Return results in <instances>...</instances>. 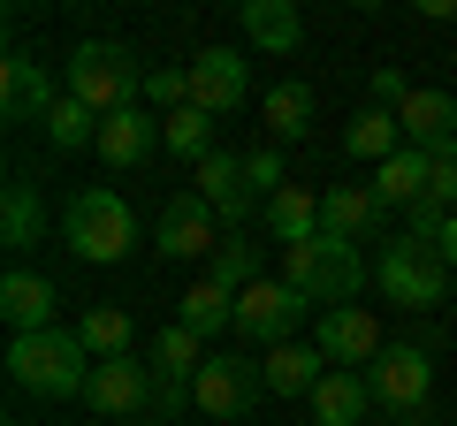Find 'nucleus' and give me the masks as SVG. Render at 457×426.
Segmentation results:
<instances>
[{
    "instance_id": "obj_1",
    "label": "nucleus",
    "mask_w": 457,
    "mask_h": 426,
    "mask_svg": "<svg viewBox=\"0 0 457 426\" xmlns=\"http://www.w3.org/2000/svg\"><path fill=\"white\" fill-rule=\"evenodd\" d=\"M92 350H84L77 328H46V335H8V381H16L23 396H46V404H62V396H84V381H92Z\"/></svg>"
},
{
    "instance_id": "obj_2",
    "label": "nucleus",
    "mask_w": 457,
    "mask_h": 426,
    "mask_svg": "<svg viewBox=\"0 0 457 426\" xmlns=\"http://www.w3.org/2000/svg\"><path fill=\"white\" fill-rule=\"evenodd\" d=\"M62 92L84 99V107L107 122V115H122V107H145V69H137L130 46H114V38H84V46L69 53V69H62Z\"/></svg>"
},
{
    "instance_id": "obj_3",
    "label": "nucleus",
    "mask_w": 457,
    "mask_h": 426,
    "mask_svg": "<svg viewBox=\"0 0 457 426\" xmlns=\"http://www.w3.org/2000/svg\"><path fill=\"white\" fill-rule=\"evenodd\" d=\"M62 244L77 251V259H92V266L130 259V251H137V213H130V198H114L107 183L77 191V198L62 206Z\"/></svg>"
},
{
    "instance_id": "obj_4",
    "label": "nucleus",
    "mask_w": 457,
    "mask_h": 426,
    "mask_svg": "<svg viewBox=\"0 0 457 426\" xmlns=\"http://www.w3.org/2000/svg\"><path fill=\"white\" fill-rule=\"evenodd\" d=\"M282 282H290L305 305L336 312V305H359L366 259H359V244H343V236H312V244H290V251H282Z\"/></svg>"
},
{
    "instance_id": "obj_5",
    "label": "nucleus",
    "mask_w": 457,
    "mask_h": 426,
    "mask_svg": "<svg viewBox=\"0 0 457 426\" xmlns=\"http://www.w3.org/2000/svg\"><path fill=\"white\" fill-rule=\"evenodd\" d=\"M374 282H381V297H389V305H404V312H427V305H442V297H450V266H442V251L411 244V236H396V244L381 251Z\"/></svg>"
},
{
    "instance_id": "obj_6",
    "label": "nucleus",
    "mask_w": 457,
    "mask_h": 426,
    "mask_svg": "<svg viewBox=\"0 0 457 426\" xmlns=\"http://www.w3.org/2000/svg\"><path fill=\"white\" fill-rule=\"evenodd\" d=\"M366 389H374V404L420 419L427 389H435V358H427V343H381V358L366 365Z\"/></svg>"
},
{
    "instance_id": "obj_7",
    "label": "nucleus",
    "mask_w": 457,
    "mask_h": 426,
    "mask_svg": "<svg viewBox=\"0 0 457 426\" xmlns=\"http://www.w3.org/2000/svg\"><path fill=\"white\" fill-rule=\"evenodd\" d=\"M260 358H237V350H221V358H206L198 365V381H191V404L198 411H213V419H245L252 404H260Z\"/></svg>"
},
{
    "instance_id": "obj_8",
    "label": "nucleus",
    "mask_w": 457,
    "mask_h": 426,
    "mask_svg": "<svg viewBox=\"0 0 457 426\" xmlns=\"http://www.w3.org/2000/svg\"><path fill=\"white\" fill-rule=\"evenodd\" d=\"M213 244H221L213 206L198 191H176L161 206V221H153V251H161V259H213Z\"/></svg>"
},
{
    "instance_id": "obj_9",
    "label": "nucleus",
    "mask_w": 457,
    "mask_h": 426,
    "mask_svg": "<svg viewBox=\"0 0 457 426\" xmlns=\"http://www.w3.org/2000/svg\"><path fill=\"white\" fill-rule=\"evenodd\" d=\"M297 320H305V297L290 290V282H252L245 297H237V335L245 343H260V350H275V343H297Z\"/></svg>"
},
{
    "instance_id": "obj_10",
    "label": "nucleus",
    "mask_w": 457,
    "mask_h": 426,
    "mask_svg": "<svg viewBox=\"0 0 457 426\" xmlns=\"http://www.w3.org/2000/svg\"><path fill=\"white\" fill-rule=\"evenodd\" d=\"M145 396H153V373H145V358H99L92 365V381H84V404L99 411V419H145Z\"/></svg>"
},
{
    "instance_id": "obj_11",
    "label": "nucleus",
    "mask_w": 457,
    "mask_h": 426,
    "mask_svg": "<svg viewBox=\"0 0 457 426\" xmlns=\"http://www.w3.org/2000/svg\"><path fill=\"white\" fill-rule=\"evenodd\" d=\"M320 358L336 365V373H351V365H374L381 358V328H374V312L366 305H336V312H320Z\"/></svg>"
},
{
    "instance_id": "obj_12",
    "label": "nucleus",
    "mask_w": 457,
    "mask_h": 426,
    "mask_svg": "<svg viewBox=\"0 0 457 426\" xmlns=\"http://www.w3.org/2000/svg\"><path fill=\"white\" fill-rule=\"evenodd\" d=\"M252 92V69L245 53H228V46H206L191 61V107H206V115H228V107H245Z\"/></svg>"
},
{
    "instance_id": "obj_13",
    "label": "nucleus",
    "mask_w": 457,
    "mask_h": 426,
    "mask_svg": "<svg viewBox=\"0 0 457 426\" xmlns=\"http://www.w3.org/2000/svg\"><path fill=\"white\" fill-rule=\"evenodd\" d=\"M389 221V206L374 198V183H336L320 191V236H343V244H366V236Z\"/></svg>"
},
{
    "instance_id": "obj_14",
    "label": "nucleus",
    "mask_w": 457,
    "mask_h": 426,
    "mask_svg": "<svg viewBox=\"0 0 457 426\" xmlns=\"http://www.w3.org/2000/svg\"><path fill=\"white\" fill-rule=\"evenodd\" d=\"M396 130H404V145H420V152H450L457 145V99L450 92H404Z\"/></svg>"
},
{
    "instance_id": "obj_15",
    "label": "nucleus",
    "mask_w": 457,
    "mask_h": 426,
    "mask_svg": "<svg viewBox=\"0 0 457 426\" xmlns=\"http://www.w3.org/2000/svg\"><path fill=\"white\" fill-rule=\"evenodd\" d=\"M198 198L213 206V221L245 229V213H252V176H245V152H213V160H198Z\"/></svg>"
},
{
    "instance_id": "obj_16",
    "label": "nucleus",
    "mask_w": 457,
    "mask_h": 426,
    "mask_svg": "<svg viewBox=\"0 0 457 426\" xmlns=\"http://www.w3.org/2000/svg\"><path fill=\"white\" fill-rule=\"evenodd\" d=\"M328 373H336V365L320 358V343H275V350L260 358V381H267V396H312Z\"/></svg>"
},
{
    "instance_id": "obj_17",
    "label": "nucleus",
    "mask_w": 457,
    "mask_h": 426,
    "mask_svg": "<svg viewBox=\"0 0 457 426\" xmlns=\"http://www.w3.org/2000/svg\"><path fill=\"white\" fill-rule=\"evenodd\" d=\"M153 145H161V115H153V107H122V115L99 122V145H92V152H99L107 168H137Z\"/></svg>"
},
{
    "instance_id": "obj_18",
    "label": "nucleus",
    "mask_w": 457,
    "mask_h": 426,
    "mask_svg": "<svg viewBox=\"0 0 457 426\" xmlns=\"http://www.w3.org/2000/svg\"><path fill=\"white\" fill-rule=\"evenodd\" d=\"M54 99H62V84L46 77V61H31V53H8L0 61V107L8 115H54Z\"/></svg>"
},
{
    "instance_id": "obj_19",
    "label": "nucleus",
    "mask_w": 457,
    "mask_h": 426,
    "mask_svg": "<svg viewBox=\"0 0 457 426\" xmlns=\"http://www.w3.org/2000/svg\"><path fill=\"white\" fill-rule=\"evenodd\" d=\"M54 305H62V297H54L46 274H23V266H16V274L0 282V312H8V328H16V335H46L54 328Z\"/></svg>"
},
{
    "instance_id": "obj_20",
    "label": "nucleus",
    "mask_w": 457,
    "mask_h": 426,
    "mask_svg": "<svg viewBox=\"0 0 457 426\" xmlns=\"http://www.w3.org/2000/svg\"><path fill=\"white\" fill-rule=\"evenodd\" d=\"M427 183H435V160H427L420 145H404L396 160L374 168V198L381 206H427Z\"/></svg>"
},
{
    "instance_id": "obj_21",
    "label": "nucleus",
    "mask_w": 457,
    "mask_h": 426,
    "mask_svg": "<svg viewBox=\"0 0 457 426\" xmlns=\"http://www.w3.org/2000/svg\"><path fill=\"white\" fill-rule=\"evenodd\" d=\"M267 236H275L282 251H290V244H312V236H320V198L297 191V183H282V191L267 198Z\"/></svg>"
},
{
    "instance_id": "obj_22",
    "label": "nucleus",
    "mask_w": 457,
    "mask_h": 426,
    "mask_svg": "<svg viewBox=\"0 0 457 426\" xmlns=\"http://www.w3.org/2000/svg\"><path fill=\"white\" fill-rule=\"evenodd\" d=\"M176 320H183L191 335H237V297H228L221 282H206V274H198L191 290L176 297Z\"/></svg>"
},
{
    "instance_id": "obj_23",
    "label": "nucleus",
    "mask_w": 457,
    "mask_h": 426,
    "mask_svg": "<svg viewBox=\"0 0 457 426\" xmlns=\"http://www.w3.org/2000/svg\"><path fill=\"white\" fill-rule=\"evenodd\" d=\"M245 38H252L260 53H297L305 16H297L290 0H245Z\"/></svg>"
},
{
    "instance_id": "obj_24",
    "label": "nucleus",
    "mask_w": 457,
    "mask_h": 426,
    "mask_svg": "<svg viewBox=\"0 0 457 426\" xmlns=\"http://www.w3.org/2000/svg\"><path fill=\"white\" fill-rule=\"evenodd\" d=\"M366 404H374L366 373H328L312 389V426H366Z\"/></svg>"
},
{
    "instance_id": "obj_25",
    "label": "nucleus",
    "mask_w": 457,
    "mask_h": 426,
    "mask_svg": "<svg viewBox=\"0 0 457 426\" xmlns=\"http://www.w3.org/2000/svg\"><path fill=\"white\" fill-rule=\"evenodd\" d=\"M343 152L381 168V160H396V152H404V130H396L389 107H359V115H351V130H343Z\"/></svg>"
},
{
    "instance_id": "obj_26",
    "label": "nucleus",
    "mask_w": 457,
    "mask_h": 426,
    "mask_svg": "<svg viewBox=\"0 0 457 426\" xmlns=\"http://www.w3.org/2000/svg\"><path fill=\"white\" fill-rule=\"evenodd\" d=\"M145 365L168 373V381H198V365H206V335H191L183 320H168V328L145 343Z\"/></svg>"
},
{
    "instance_id": "obj_27",
    "label": "nucleus",
    "mask_w": 457,
    "mask_h": 426,
    "mask_svg": "<svg viewBox=\"0 0 457 426\" xmlns=\"http://www.w3.org/2000/svg\"><path fill=\"white\" fill-rule=\"evenodd\" d=\"M206 282H221L228 297H245L252 282H267V274H260V244H252L245 229H228L221 244H213V259H206Z\"/></svg>"
},
{
    "instance_id": "obj_28",
    "label": "nucleus",
    "mask_w": 457,
    "mask_h": 426,
    "mask_svg": "<svg viewBox=\"0 0 457 426\" xmlns=\"http://www.w3.org/2000/svg\"><path fill=\"white\" fill-rule=\"evenodd\" d=\"M312 130V92L305 84H275L267 92V145H297Z\"/></svg>"
},
{
    "instance_id": "obj_29",
    "label": "nucleus",
    "mask_w": 457,
    "mask_h": 426,
    "mask_svg": "<svg viewBox=\"0 0 457 426\" xmlns=\"http://www.w3.org/2000/svg\"><path fill=\"white\" fill-rule=\"evenodd\" d=\"M161 137H168V152H176V160H213V152H221V145H213V115H206V107H183V115H161Z\"/></svg>"
},
{
    "instance_id": "obj_30",
    "label": "nucleus",
    "mask_w": 457,
    "mask_h": 426,
    "mask_svg": "<svg viewBox=\"0 0 457 426\" xmlns=\"http://www.w3.org/2000/svg\"><path fill=\"white\" fill-rule=\"evenodd\" d=\"M77 335H84L92 358H130V312H122V305H92L77 320Z\"/></svg>"
},
{
    "instance_id": "obj_31",
    "label": "nucleus",
    "mask_w": 457,
    "mask_h": 426,
    "mask_svg": "<svg viewBox=\"0 0 457 426\" xmlns=\"http://www.w3.org/2000/svg\"><path fill=\"white\" fill-rule=\"evenodd\" d=\"M46 137H54V145H62V152H84V145H99V115H92V107H84V99H54V115H46Z\"/></svg>"
},
{
    "instance_id": "obj_32",
    "label": "nucleus",
    "mask_w": 457,
    "mask_h": 426,
    "mask_svg": "<svg viewBox=\"0 0 457 426\" xmlns=\"http://www.w3.org/2000/svg\"><path fill=\"white\" fill-rule=\"evenodd\" d=\"M0 236H8V251H31V244H38V198H31V183H8Z\"/></svg>"
},
{
    "instance_id": "obj_33",
    "label": "nucleus",
    "mask_w": 457,
    "mask_h": 426,
    "mask_svg": "<svg viewBox=\"0 0 457 426\" xmlns=\"http://www.w3.org/2000/svg\"><path fill=\"white\" fill-rule=\"evenodd\" d=\"M145 99L161 107V115H183V107H191V69H153V77H145Z\"/></svg>"
},
{
    "instance_id": "obj_34",
    "label": "nucleus",
    "mask_w": 457,
    "mask_h": 426,
    "mask_svg": "<svg viewBox=\"0 0 457 426\" xmlns=\"http://www.w3.org/2000/svg\"><path fill=\"white\" fill-rule=\"evenodd\" d=\"M245 176H252V198H275L282 191V145H252L245 152Z\"/></svg>"
},
{
    "instance_id": "obj_35",
    "label": "nucleus",
    "mask_w": 457,
    "mask_h": 426,
    "mask_svg": "<svg viewBox=\"0 0 457 426\" xmlns=\"http://www.w3.org/2000/svg\"><path fill=\"white\" fill-rule=\"evenodd\" d=\"M427 160H435V183H427V198H435L442 213H457V145H450V152H427Z\"/></svg>"
},
{
    "instance_id": "obj_36",
    "label": "nucleus",
    "mask_w": 457,
    "mask_h": 426,
    "mask_svg": "<svg viewBox=\"0 0 457 426\" xmlns=\"http://www.w3.org/2000/svg\"><path fill=\"white\" fill-rule=\"evenodd\" d=\"M435 251H442V266H457V213L442 221V244H435Z\"/></svg>"
},
{
    "instance_id": "obj_37",
    "label": "nucleus",
    "mask_w": 457,
    "mask_h": 426,
    "mask_svg": "<svg viewBox=\"0 0 457 426\" xmlns=\"http://www.w3.org/2000/svg\"><path fill=\"white\" fill-rule=\"evenodd\" d=\"M411 426H420V419H411Z\"/></svg>"
}]
</instances>
